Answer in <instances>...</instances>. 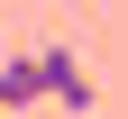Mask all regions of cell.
<instances>
[{"instance_id":"obj_1","label":"cell","mask_w":128,"mask_h":119,"mask_svg":"<svg viewBox=\"0 0 128 119\" xmlns=\"http://www.w3.org/2000/svg\"><path fill=\"white\" fill-rule=\"evenodd\" d=\"M46 101H64V110H82V119H92V101H101V82H92V64L73 55V46H46Z\"/></svg>"},{"instance_id":"obj_2","label":"cell","mask_w":128,"mask_h":119,"mask_svg":"<svg viewBox=\"0 0 128 119\" xmlns=\"http://www.w3.org/2000/svg\"><path fill=\"white\" fill-rule=\"evenodd\" d=\"M28 101H46V46L37 55H0V110H28Z\"/></svg>"}]
</instances>
